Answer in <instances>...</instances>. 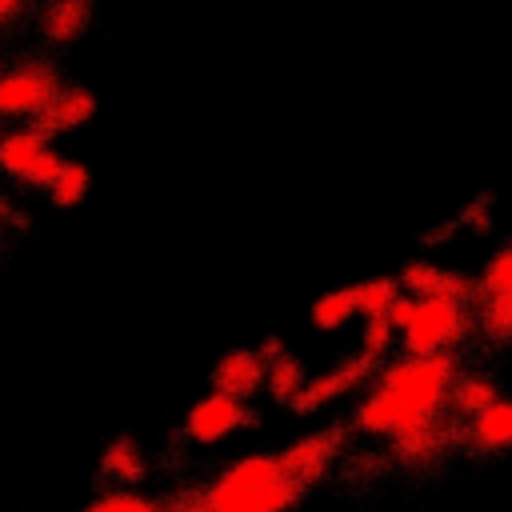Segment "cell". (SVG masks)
I'll return each instance as SVG.
<instances>
[{
  "mask_svg": "<svg viewBox=\"0 0 512 512\" xmlns=\"http://www.w3.org/2000/svg\"><path fill=\"white\" fill-rule=\"evenodd\" d=\"M60 168H64V156L52 148V140L36 124H12L0 132V172L12 176L16 184L48 192Z\"/></svg>",
  "mask_w": 512,
  "mask_h": 512,
  "instance_id": "277c9868",
  "label": "cell"
},
{
  "mask_svg": "<svg viewBox=\"0 0 512 512\" xmlns=\"http://www.w3.org/2000/svg\"><path fill=\"white\" fill-rule=\"evenodd\" d=\"M304 488L288 476L280 456H244L192 492L200 512H288Z\"/></svg>",
  "mask_w": 512,
  "mask_h": 512,
  "instance_id": "7a4b0ae2",
  "label": "cell"
},
{
  "mask_svg": "<svg viewBox=\"0 0 512 512\" xmlns=\"http://www.w3.org/2000/svg\"><path fill=\"white\" fill-rule=\"evenodd\" d=\"M492 400H496V388H492V380H480V376H456L448 388V408L456 416H476Z\"/></svg>",
  "mask_w": 512,
  "mask_h": 512,
  "instance_id": "e0dca14e",
  "label": "cell"
},
{
  "mask_svg": "<svg viewBox=\"0 0 512 512\" xmlns=\"http://www.w3.org/2000/svg\"><path fill=\"white\" fill-rule=\"evenodd\" d=\"M400 284L412 292V296H452V300H464L480 292V284H468L460 272H448V268H436V264H404L400 272Z\"/></svg>",
  "mask_w": 512,
  "mask_h": 512,
  "instance_id": "4fadbf2b",
  "label": "cell"
},
{
  "mask_svg": "<svg viewBox=\"0 0 512 512\" xmlns=\"http://www.w3.org/2000/svg\"><path fill=\"white\" fill-rule=\"evenodd\" d=\"M464 436H468V444L476 452H504V448H512V400L496 396L492 404H484L476 416H468Z\"/></svg>",
  "mask_w": 512,
  "mask_h": 512,
  "instance_id": "7c38bea8",
  "label": "cell"
},
{
  "mask_svg": "<svg viewBox=\"0 0 512 512\" xmlns=\"http://www.w3.org/2000/svg\"><path fill=\"white\" fill-rule=\"evenodd\" d=\"M144 452H140V444L132 440V436H116L108 448H104V456H100V472H104V480H112V484H136L140 476H144Z\"/></svg>",
  "mask_w": 512,
  "mask_h": 512,
  "instance_id": "9a60e30c",
  "label": "cell"
},
{
  "mask_svg": "<svg viewBox=\"0 0 512 512\" xmlns=\"http://www.w3.org/2000/svg\"><path fill=\"white\" fill-rule=\"evenodd\" d=\"M452 380H456V360L448 352H432V356L404 352L396 364L384 368L376 388L364 396L356 424L376 436H396L412 424H424L440 416V408L448 404Z\"/></svg>",
  "mask_w": 512,
  "mask_h": 512,
  "instance_id": "6da1fadb",
  "label": "cell"
},
{
  "mask_svg": "<svg viewBox=\"0 0 512 512\" xmlns=\"http://www.w3.org/2000/svg\"><path fill=\"white\" fill-rule=\"evenodd\" d=\"M268 380V356L252 348H232L216 368H212V388L232 392V396H252Z\"/></svg>",
  "mask_w": 512,
  "mask_h": 512,
  "instance_id": "9c48e42d",
  "label": "cell"
},
{
  "mask_svg": "<svg viewBox=\"0 0 512 512\" xmlns=\"http://www.w3.org/2000/svg\"><path fill=\"white\" fill-rule=\"evenodd\" d=\"M88 184H92L88 168H84L80 160H64V168L56 172V180H52V188H48V200H52L56 208H72V204H80V200L88 196Z\"/></svg>",
  "mask_w": 512,
  "mask_h": 512,
  "instance_id": "ac0fdd59",
  "label": "cell"
},
{
  "mask_svg": "<svg viewBox=\"0 0 512 512\" xmlns=\"http://www.w3.org/2000/svg\"><path fill=\"white\" fill-rule=\"evenodd\" d=\"M388 320L400 332L404 352H416V356L448 352L468 332V308L464 300H452V296H412V292L404 296L400 292Z\"/></svg>",
  "mask_w": 512,
  "mask_h": 512,
  "instance_id": "3957f363",
  "label": "cell"
},
{
  "mask_svg": "<svg viewBox=\"0 0 512 512\" xmlns=\"http://www.w3.org/2000/svg\"><path fill=\"white\" fill-rule=\"evenodd\" d=\"M392 320L388 316H368V324H364V356H372V360H384V352H388V344H392Z\"/></svg>",
  "mask_w": 512,
  "mask_h": 512,
  "instance_id": "cb8c5ba5",
  "label": "cell"
},
{
  "mask_svg": "<svg viewBox=\"0 0 512 512\" xmlns=\"http://www.w3.org/2000/svg\"><path fill=\"white\" fill-rule=\"evenodd\" d=\"M32 4H36V0H0V32L16 28V24L32 12Z\"/></svg>",
  "mask_w": 512,
  "mask_h": 512,
  "instance_id": "d4e9b609",
  "label": "cell"
},
{
  "mask_svg": "<svg viewBox=\"0 0 512 512\" xmlns=\"http://www.w3.org/2000/svg\"><path fill=\"white\" fill-rule=\"evenodd\" d=\"M84 512H164V504H156L140 492H128V488H112V492L96 496Z\"/></svg>",
  "mask_w": 512,
  "mask_h": 512,
  "instance_id": "7402d4cb",
  "label": "cell"
},
{
  "mask_svg": "<svg viewBox=\"0 0 512 512\" xmlns=\"http://www.w3.org/2000/svg\"><path fill=\"white\" fill-rule=\"evenodd\" d=\"M372 356H356L352 364H340V368H332V372H324V376H316V380H308L304 388H300V396L292 400V408L296 412H316L320 404H328V400H336V396H344L352 384H360L368 372H372Z\"/></svg>",
  "mask_w": 512,
  "mask_h": 512,
  "instance_id": "8fae6325",
  "label": "cell"
},
{
  "mask_svg": "<svg viewBox=\"0 0 512 512\" xmlns=\"http://www.w3.org/2000/svg\"><path fill=\"white\" fill-rule=\"evenodd\" d=\"M264 384H268V392H272L276 400L292 404L308 380H304V368H300V360H296V356L276 352V356L268 360V380H264Z\"/></svg>",
  "mask_w": 512,
  "mask_h": 512,
  "instance_id": "2e32d148",
  "label": "cell"
},
{
  "mask_svg": "<svg viewBox=\"0 0 512 512\" xmlns=\"http://www.w3.org/2000/svg\"><path fill=\"white\" fill-rule=\"evenodd\" d=\"M92 116H96V96H92L88 88H80V84H60V88L52 92V100H48L28 124H36L48 140H56V136H64V132L84 128Z\"/></svg>",
  "mask_w": 512,
  "mask_h": 512,
  "instance_id": "52a82bcc",
  "label": "cell"
},
{
  "mask_svg": "<svg viewBox=\"0 0 512 512\" xmlns=\"http://www.w3.org/2000/svg\"><path fill=\"white\" fill-rule=\"evenodd\" d=\"M392 444H396V452H400L404 460H412V464H428V460H436V456L444 452L448 432H444L440 416H432V420H424V424H412V428L396 432Z\"/></svg>",
  "mask_w": 512,
  "mask_h": 512,
  "instance_id": "5bb4252c",
  "label": "cell"
},
{
  "mask_svg": "<svg viewBox=\"0 0 512 512\" xmlns=\"http://www.w3.org/2000/svg\"><path fill=\"white\" fill-rule=\"evenodd\" d=\"M396 300H400V280L376 276V280L356 284V312L360 316H388Z\"/></svg>",
  "mask_w": 512,
  "mask_h": 512,
  "instance_id": "d6986e66",
  "label": "cell"
},
{
  "mask_svg": "<svg viewBox=\"0 0 512 512\" xmlns=\"http://www.w3.org/2000/svg\"><path fill=\"white\" fill-rule=\"evenodd\" d=\"M356 316V288H336V292H324L316 304H312V324L316 328H340Z\"/></svg>",
  "mask_w": 512,
  "mask_h": 512,
  "instance_id": "ffe728a7",
  "label": "cell"
},
{
  "mask_svg": "<svg viewBox=\"0 0 512 512\" xmlns=\"http://www.w3.org/2000/svg\"><path fill=\"white\" fill-rule=\"evenodd\" d=\"M252 420H256V416L244 408L240 396L212 388V392H208L204 400H196L192 412L184 416V436H188L192 444H216V440L232 436L236 428H244V424H252Z\"/></svg>",
  "mask_w": 512,
  "mask_h": 512,
  "instance_id": "8992f818",
  "label": "cell"
},
{
  "mask_svg": "<svg viewBox=\"0 0 512 512\" xmlns=\"http://www.w3.org/2000/svg\"><path fill=\"white\" fill-rule=\"evenodd\" d=\"M480 324H484V332H488V336H496V340H512V292L484 296Z\"/></svg>",
  "mask_w": 512,
  "mask_h": 512,
  "instance_id": "44dd1931",
  "label": "cell"
},
{
  "mask_svg": "<svg viewBox=\"0 0 512 512\" xmlns=\"http://www.w3.org/2000/svg\"><path fill=\"white\" fill-rule=\"evenodd\" d=\"M480 292L484 296H496V292H512V248H500L488 264H484V276H480Z\"/></svg>",
  "mask_w": 512,
  "mask_h": 512,
  "instance_id": "603a6c76",
  "label": "cell"
},
{
  "mask_svg": "<svg viewBox=\"0 0 512 512\" xmlns=\"http://www.w3.org/2000/svg\"><path fill=\"white\" fill-rule=\"evenodd\" d=\"M12 220H16V212H12V200L0 192V228H4V224H12Z\"/></svg>",
  "mask_w": 512,
  "mask_h": 512,
  "instance_id": "484cf974",
  "label": "cell"
},
{
  "mask_svg": "<svg viewBox=\"0 0 512 512\" xmlns=\"http://www.w3.org/2000/svg\"><path fill=\"white\" fill-rule=\"evenodd\" d=\"M60 88V72L52 60L44 56H28V60H16L0 72V120L4 124H24L32 120L48 100L52 92Z\"/></svg>",
  "mask_w": 512,
  "mask_h": 512,
  "instance_id": "5b68a950",
  "label": "cell"
},
{
  "mask_svg": "<svg viewBox=\"0 0 512 512\" xmlns=\"http://www.w3.org/2000/svg\"><path fill=\"white\" fill-rule=\"evenodd\" d=\"M0 72H4V64H0Z\"/></svg>",
  "mask_w": 512,
  "mask_h": 512,
  "instance_id": "4316f807",
  "label": "cell"
},
{
  "mask_svg": "<svg viewBox=\"0 0 512 512\" xmlns=\"http://www.w3.org/2000/svg\"><path fill=\"white\" fill-rule=\"evenodd\" d=\"M336 448H340V432H320V436H304V440H296L288 452H280V460H284L288 476L308 492V488L332 468Z\"/></svg>",
  "mask_w": 512,
  "mask_h": 512,
  "instance_id": "ba28073f",
  "label": "cell"
},
{
  "mask_svg": "<svg viewBox=\"0 0 512 512\" xmlns=\"http://www.w3.org/2000/svg\"><path fill=\"white\" fill-rule=\"evenodd\" d=\"M92 24V0H44L36 8V28L48 44H72Z\"/></svg>",
  "mask_w": 512,
  "mask_h": 512,
  "instance_id": "30bf717a",
  "label": "cell"
}]
</instances>
